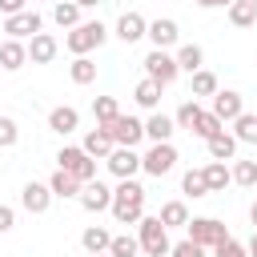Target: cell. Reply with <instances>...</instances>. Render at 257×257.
Returning a JSON list of instances; mask_svg holds the SVG:
<instances>
[{"instance_id": "46", "label": "cell", "mask_w": 257, "mask_h": 257, "mask_svg": "<svg viewBox=\"0 0 257 257\" xmlns=\"http://www.w3.org/2000/svg\"><path fill=\"white\" fill-rule=\"evenodd\" d=\"M249 221H253V229H257V201L249 205Z\"/></svg>"}, {"instance_id": "25", "label": "cell", "mask_w": 257, "mask_h": 257, "mask_svg": "<svg viewBox=\"0 0 257 257\" xmlns=\"http://www.w3.org/2000/svg\"><path fill=\"white\" fill-rule=\"evenodd\" d=\"M161 88H165V84H157V80H149V76H145V80H141V84L133 88V100H137L141 108L157 112V104H161Z\"/></svg>"}, {"instance_id": "50", "label": "cell", "mask_w": 257, "mask_h": 257, "mask_svg": "<svg viewBox=\"0 0 257 257\" xmlns=\"http://www.w3.org/2000/svg\"><path fill=\"white\" fill-rule=\"evenodd\" d=\"M0 72H4V68H0Z\"/></svg>"}, {"instance_id": "1", "label": "cell", "mask_w": 257, "mask_h": 257, "mask_svg": "<svg viewBox=\"0 0 257 257\" xmlns=\"http://www.w3.org/2000/svg\"><path fill=\"white\" fill-rule=\"evenodd\" d=\"M112 217H116L120 225H137V221L145 217V185H141V181L124 177V181L112 189Z\"/></svg>"}, {"instance_id": "40", "label": "cell", "mask_w": 257, "mask_h": 257, "mask_svg": "<svg viewBox=\"0 0 257 257\" xmlns=\"http://www.w3.org/2000/svg\"><path fill=\"white\" fill-rule=\"evenodd\" d=\"M213 257H249V245H241L237 237H225V241L213 249Z\"/></svg>"}, {"instance_id": "13", "label": "cell", "mask_w": 257, "mask_h": 257, "mask_svg": "<svg viewBox=\"0 0 257 257\" xmlns=\"http://www.w3.org/2000/svg\"><path fill=\"white\" fill-rule=\"evenodd\" d=\"M145 36L153 40V48H173L181 40V28H177L173 16H157V20H149V32Z\"/></svg>"}, {"instance_id": "42", "label": "cell", "mask_w": 257, "mask_h": 257, "mask_svg": "<svg viewBox=\"0 0 257 257\" xmlns=\"http://www.w3.org/2000/svg\"><path fill=\"white\" fill-rule=\"evenodd\" d=\"M12 225H16V209L0 205V233H12Z\"/></svg>"}, {"instance_id": "14", "label": "cell", "mask_w": 257, "mask_h": 257, "mask_svg": "<svg viewBox=\"0 0 257 257\" xmlns=\"http://www.w3.org/2000/svg\"><path fill=\"white\" fill-rule=\"evenodd\" d=\"M76 201H80L88 213H104V209H112V189H108L104 181H88Z\"/></svg>"}, {"instance_id": "19", "label": "cell", "mask_w": 257, "mask_h": 257, "mask_svg": "<svg viewBox=\"0 0 257 257\" xmlns=\"http://www.w3.org/2000/svg\"><path fill=\"white\" fill-rule=\"evenodd\" d=\"M48 128H52V133H60V137H68V133H76V128H80V112H76L72 104H56V108L48 112Z\"/></svg>"}, {"instance_id": "33", "label": "cell", "mask_w": 257, "mask_h": 257, "mask_svg": "<svg viewBox=\"0 0 257 257\" xmlns=\"http://www.w3.org/2000/svg\"><path fill=\"white\" fill-rule=\"evenodd\" d=\"M233 137H237L241 145H257V112H241V116L233 120Z\"/></svg>"}, {"instance_id": "27", "label": "cell", "mask_w": 257, "mask_h": 257, "mask_svg": "<svg viewBox=\"0 0 257 257\" xmlns=\"http://www.w3.org/2000/svg\"><path fill=\"white\" fill-rule=\"evenodd\" d=\"M189 92H193V96H217L221 84H217V76H213L209 68H197V72L189 76Z\"/></svg>"}, {"instance_id": "28", "label": "cell", "mask_w": 257, "mask_h": 257, "mask_svg": "<svg viewBox=\"0 0 257 257\" xmlns=\"http://www.w3.org/2000/svg\"><path fill=\"white\" fill-rule=\"evenodd\" d=\"M181 193L185 197H209V181H205V169H185V177H181Z\"/></svg>"}, {"instance_id": "34", "label": "cell", "mask_w": 257, "mask_h": 257, "mask_svg": "<svg viewBox=\"0 0 257 257\" xmlns=\"http://www.w3.org/2000/svg\"><path fill=\"white\" fill-rule=\"evenodd\" d=\"M92 116H96V124H112V120L120 116L116 96H96V100H92Z\"/></svg>"}, {"instance_id": "3", "label": "cell", "mask_w": 257, "mask_h": 257, "mask_svg": "<svg viewBox=\"0 0 257 257\" xmlns=\"http://www.w3.org/2000/svg\"><path fill=\"white\" fill-rule=\"evenodd\" d=\"M137 241H141V253H149V257H169V229H165V221L161 217H141L137 221Z\"/></svg>"}, {"instance_id": "47", "label": "cell", "mask_w": 257, "mask_h": 257, "mask_svg": "<svg viewBox=\"0 0 257 257\" xmlns=\"http://www.w3.org/2000/svg\"><path fill=\"white\" fill-rule=\"evenodd\" d=\"M76 4H80V8H96L100 0H76Z\"/></svg>"}, {"instance_id": "22", "label": "cell", "mask_w": 257, "mask_h": 257, "mask_svg": "<svg viewBox=\"0 0 257 257\" xmlns=\"http://www.w3.org/2000/svg\"><path fill=\"white\" fill-rule=\"evenodd\" d=\"M205 145H209V157H213V161H233L241 141H237L233 133H225V128H221V133H217V137H209Z\"/></svg>"}, {"instance_id": "29", "label": "cell", "mask_w": 257, "mask_h": 257, "mask_svg": "<svg viewBox=\"0 0 257 257\" xmlns=\"http://www.w3.org/2000/svg\"><path fill=\"white\" fill-rule=\"evenodd\" d=\"M157 217L165 221V229H185V225H189V209H185V201H165Z\"/></svg>"}, {"instance_id": "49", "label": "cell", "mask_w": 257, "mask_h": 257, "mask_svg": "<svg viewBox=\"0 0 257 257\" xmlns=\"http://www.w3.org/2000/svg\"><path fill=\"white\" fill-rule=\"evenodd\" d=\"M32 4H36V0H32Z\"/></svg>"}, {"instance_id": "24", "label": "cell", "mask_w": 257, "mask_h": 257, "mask_svg": "<svg viewBox=\"0 0 257 257\" xmlns=\"http://www.w3.org/2000/svg\"><path fill=\"white\" fill-rule=\"evenodd\" d=\"M80 245H84V253H108L112 233H108L104 225H88V229L80 233Z\"/></svg>"}, {"instance_id": "2", "label": "cell", "mask_w": 257, "mask_h": 257, "mask_svg": "<svg viewBox=\"0 0 257 257\" xmlns=\"http://www.w3.org/2000/svg\"><path fill=\"white\" fill-rule=\"evenodd\" d=\"M108 40V28L100 24V20H80L76 28H68V36H64V48L72 52V56H88L92 48H100Z\"/></svg>"}, {"instance_id": "26", "label": "cell", "mask_w": 257, "mask_h": 257, "mask_svg": "<svg viewBox=\"0 0 257 257\" xmlns=\"http://www.w3.org/2000/svg\"><path fill=\"white\" fill-rule=\"evenodd\" d=\"M177 64H181V72H197V68H205V48L201 44H181L177 48Z\"/></svg>"}, {"instance_id": "30", "label": "cell", "mask_w": 257, "mask_h": 257, "mask_svg": "<svg viewBox=\"0 0 257 257\" xmlns=\"http://www.w3.org/2000/svg\"><path fill=\"white\" fill-rule=\"evenodd\" d=\"M52 20H56L60 28H76V24H80V4H76V0H56V4H52Z\"/></svg>"}, {"instance_id": "15", "label": "cell", "mask_w": 257, "mask_h": 257, "mask_svg": "<svg viewBox=\"0 0 257 257\" xmlns=\"http://www.w3.org/2000/svg\"><path fill=\"white\" fill-rule=\"evenodd\" d=\"M213 112H217L225 124H233V120L245 112V100H241V92H233V88H221V92L213 96Z\"/></svg>"}, {"instance_id": "38", "label": "cell", "mask_w": 257, "mask_h": 257, "mask_svg": "<svg viewBox=\"0 0 257 257\" xmlns=\"http://www.w3.org/2000/svg\"><path fill=\"white\" fill-rule=\"evenodd\" d=\"M233 185L257 189V161H237V165H233Z\"/></svg>"}, {"instance_id": "16", "label": "cell", "mask_w": 257, "mask_h": 257, "mask_svg": "<svg viewBox=\"0 0 257 257\" xmlns=\"http://www.w3.org/2000/svg\"><path fill=\"white\" fill-rule=\"evenodd\" d=\"M124 44H137L145 32H149V20L141 16V12H120V20H116V28H112Z\"/></svg>"}, {"instance_id": "12", "label": "cell", "mask_w": 257, "mask_h": 257, "mask_svg": "<svg viewBox=\"0 0 257 257\" xmlns=\"http://www.w3.org/2000/svg\"><path fill=\"white\" fill-rule=\"evenodd\" d=\"M20 205L28 209V213H48V205H52V189H48V181H28L24 189H20Z\"/></svg>"}, {"instance_id": "10", "label": "cell", "mask_w": 257, "mask_h": 257, "mask_svg": "<svg viewBox=\"0 0 257 257\" xmlns=\"http://www.w3.org/2000/svg\"><path fill=\"white\" fill-rule=\"evenodd\" d=\"M104 165H108V173H112L116 181H124V177H137V173H141V153H137V149H124V145H116V149L104 157Z\"/></svg>"}, {"instance_id": "9", "label": "cell", "mask_w": 257, "mask_h": 257, "mask_svg": "<svg viewBox=\"0 0 257 257\" xmlns=\"http://www.w3.org/2000/svg\"><path fill=\"white\" fill-rule=\"evenodd\" d=\"M104 128H108V133H112V141H116V145H124V149H137V145L145 141V120L124 116V112H120L112 124H104Z\"/></svg>"}, {"instance_id": "35", "label": "cell", "mask_w": 257, "mask_h": 257, "mask_svg": "<svg viewBox=\"0 0 257 257\" xmlns=\"http://www.w3.org/2000/svg\"><path fill=\"white\" fill-rule=\"evenodd\" d=\"M141 253V241L133 233H112V245H108V257H137Z\"/></svg>"}, {"instance_id": "37", "label": "cell", "mask_w": 257, "mask_h": 257, "mask_svg": "<svg viewBox=\"0 0 257 257\" xmlns=\"http://www.w3.org/2000/svg\"><path fill=\"white\" fill-rule=\"evenodd\" d=\"M221 128H225V120H221V116H217L213 108H209V112H201V116H197V124H193V133H197L201 141H209V137H217Z\"/></svg>"}, {"instance_id": "5", "label": "cell", "mask_w": 257, "mask_h": 257, "mask_svg": "<svg viewBox=\"0 0 257 257\" xmlns=\"http://www.w3.org/2000/svg\"><path fill=\"white\" fill-rule=\"evenodd\" d=\"M141 64H145V76H149V80H157V84H165V88H169V84L181 76L177 52H169V48H153V52H149Z\"/></svg>"}, {"instance_id": "39", "label": "cell", "mask_w": 257, "mask_h": 257, "mask_svg": "<svg viewBox=\"0 0 257 257\" xmlns=\"http://www.w3.org/2000/svg\"><path fill=\"white\" fill-rule=\"evenodd\" d=\"M20 141V124L12 116H0V149H12Z\"/></svg>"}, {"instance_id": "11", "label": "cell", "mask_w": 257, "mask_h": 257, "mask_svg": "<svg viewBox=\"0 0 257 257\" xmlns=\"http://www.w3.org/2000/svg\"><path fill=\"white\" fill-rule=\"evenodd\" d=\"M24 44H28V64H52L56 52H60V40H56L52 32H36V36L24 40Z\"/></svg>"}, {"instance_id": "20", "label": "cell", "mask_w": 257, "mask_h": 257, "mask_svg": "<svg viewBox=\"0 0 257 257\" xmlns=\"http://www.w3.org/2000/svg\"><path fill=\"white\" fill-rule=\"evenodd\" d=\"M48 189H52V197L68 201V197H80V189H84V185H80V181H76L68 169H60V165H56V173L48 177Z\"/></svg>"}, {"instance_id": "32", "label": "cell", "mask_w": 257, "mask_h": 257, "mask_svg": "<svg viewBox=\"0 0 257 257\" xmlns=\"http://www.w3.org/2000/svg\"><path fill=\"white\" fill-rule=\"evenodd\" d=\"M68 76H72V84H92L96 80V60L92 56H76L68 64Z\"/></svg>"}, {"instance_id": "4", "label": "cell", "mask_w": 257, "mask_h": 257, "mask_svg": "<svg viewBox=\"0 0 257 257\" xmlns=\"http://www.w3.org/2000/svg\"><path fill=\"white\" fill-rule=\"evenodd\" d=\"M56 165H60V169H68L80 185L96 181V157H88V153H84V145H64V149L56 153Z\"/></svg>"}, {"instance_id": "18", "label": "cell", "mask_w": 257, "mask_h": 257, "mask_svg": "<svg viewBox=\"0 0 257 257\" xmlns=\"http://www.w3.org/2000/svg\"><path fill=\"white\" fill-rule=\"evenodd\" d=\"M24 64H28V44L4 36V44H0V68H4V72H16V68H24Z\"/></svg>"}, {"instance_id": "6", "label": "cell", "mask_w": 257, "mask_h": 257, "mask_svg": "<svg viewBox=\"0 0 257 257\" xmlns=\"http://www.w3.org/2000/svg\"><path fill=\"white\" fill-rule=\"evenodd\" d=\"M173 169H177V149H173V141H157V145H149V153H141V173L165 177V173H173Z\"/></svg>"}, {"instance_id": "7", "label": "cell", "mask_w": 257, "mask_h": 257, "mask_svg": "<svg viewBox=\"0 0 257 257\" xmlns=\"http://www.w3.org/2000/svg\"><path fill=\"white\" fill-rule=\"evenodd\" d=\"M185 229H189L185 237H189V241H197V245H205V249H217V245L229 237V229H225L217 217H193Z\"/></svg>"}, {"instance_id": "23", "label": "cell", "mask_w": 257, "mask_h": 257, "mask_svg": "<svg viewBox=\"0 0 257 257\" xmlns=\"http://www.w3.org/2000/svg\"><path fill=\"white\" fill-rule=\"evenodd\" d=\"M205 181H209V193H225V185H233L229 161H209L205 165Z\"/></svg>"}, {"instance_id": "31", "label": "cell", "mask_w": 257, "mask_h": 257, "mask_svg": "<svg viewBox=\"0 0 257 257\" xmlns=\"http://www.w3.org/2000/svg\"><path fill=\"white\" fill-rule=\"evenodd\" d=\"M229 20H233L237 28L257 24V0H233V4H229Z\"/></svg>"}, {"instance_id": "8", "label": "cell", "mask_w": 257, "mask_h": 257, "mask_svg": "<svg viewBox=\"0 0 257 257\" xmlns=\"http://www.w3.org/2000/svg\"><path fill=\"white\" fill-rule=\"evenodd\" d=\"M4 32H8L12 40H32L36 32H44V16H40L36 8L12 12V16H4Z\"/></svg>"}, {"instance_id": "21", "label": "cell", "mask_w": 257, "mask_h": 257, "mask_svg": "<svg viewBox=\"0 0 257 257\" xmlns=\"http://www.w3.org/2000/svg\"><path fill=\"white\" fill-rule=\"evenodd\" d=\"M173 133H177V120L173 116H165V112H153L149 120H145V137L157 145V141H173Z\"/></svg>"}, {"instance_id": "45", "label": "cell", "mask_w": 257, "mask_h": 257, "mask_svg": "<svg viewBox=\"0 0 257 257\" xmlns=\"http://www.w3.org/2000/svg\"><path fill=\"white\" fill-rule=\"evenodd\" d=\"M249 257H257V229H253V237H249Z\"/></svg>"}, {"instance_id": "17", "label": "cell", "mask_w": 257, "mask_h": 257, "mask_svg": "<svg viewBox=\"0 0 257 257\" xmlns=\"http://www.w3.org/2000/svg\"><path fill=\"white\" fill-rule=\"evenodd\" d=\"M112 149H116V141H112V133H108L104 124H96V128H88V133H84V153H88V157L104 161Z\"/></svg>"}, {"instance_id": "41", "label": "cell", "mask_w": 257, "mask_h": 257, "mask_svg": "<svg viewBox=\"0 0 257 257\" xmlns=\"http://www.w3.org/2000/svg\"><path fill=\"white\" fill-rule=\"evenodd\" d=\"M169 257H205V245H197V241H177L173 249H169Z\"/></svg>"}, {"instance_id": "43", "label": "cell", "mask_w": 257, "mask_h": 257, "mask_svg": "<svg viewBox=\"0 0 257 257\" xmlns=\"http://www.w3.org/2000/svg\"><path fill=\"white\" fill-rule=\"evenodd\" d=\"M28 8V0H0V12L4 16H12V12H24Z\"/></svg>"}, {"instance_id": "48", "label": "cell", "mask_w": 257, "mask_h": 257, "mask_svg": "<svg viewBox=\"0 0 257 257\" xmlns=\"http://www.w3.org/2000/svg\"><path fill=\"white\" fill-rule=\"evenodd\" d=\"M88 257H108V253H88Z\"/></svg>"}, {"instance_id": "44", "label": "cell", "mask_w": 257, "mask_h": 257, "mask_svg": "<svg viewBox=\"0 0 257 257\" xmlns=\"http://www.w3.org/2000/svg\"><path fill=\"white\" fill-rule=\"evenodd\" d=\"M197 4H201V8H229L233 0H197Z\"/></svg>"}, {"instance_id": "36", "label": "cell", "mask_w": 257, "mask_h": 257, "mask_svg": "<svg viewBox=\"0 0 257 257\" xmlns=\"http://www.w3.org/2000/svg\"><path fill=\"white\" fill-rule=\"evenodd\" d=\"M201 112H205V108H201V104H197V96H193V100H181V108L173 112V120H177V128H189V133H193V124H197V116H201Z\"/></svg>"}]
</instances>
